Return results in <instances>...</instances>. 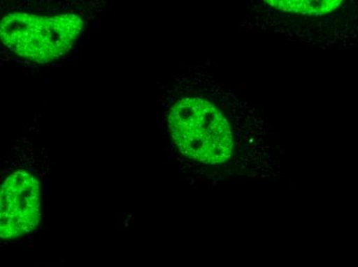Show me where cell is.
Instances as JSON below:
<instances>
[{"label": "cell", "mask_w": 358, "mask_h": 267, "mask_svg": "<svg viewBox=\"0 0 358 267\" xmlns=\"http://www.w3.org/2000/svg\"><path fill=\"white\" fill-rule=\"evenodd\" d=\"M266 3L270 4L277 10L296 14L320 15L329 14L342 3L341 0H267Z\"/></svg>", "instance_id": "obj_4"}, {"label": "cell", "mask_w": 358, "mask_h": 267, "mask_svg": "<svg viewBox=\"0 0 358 267\" xmlns=\"http://www.w3.org/2000/svg\"><path fill=\"white\" fill-rule=\"evenodd\" d=\"M170 132L181 153L203 164L227 162L233 153V135L226 117L201 98H185L170 110Z\"/></svg>", "instance_id": "obj_1"}, {"label": "cell", "mask_w": 358, "mask_h": 267, "mask_svg": "<svg viewBox=\"0 0 358 267\" xmlns=\"http://www.w3.org/2000/svg\"><path fill=\"white\" fill-rule=\"evenodd\" d=\"M0 236L20 238L32 231L41 220V188L31 174L19 171L8 176L0 194Z\"/></svg>", "instance_id": "obj_3"}, {"label": "cell", "mask_w": 358, "mask_h": 267, "mask_svg": "<svg viewBox=\"0 0 358 267\" xmlns=\"http://www.w3.org/2000/svg\"><path fill=\"white\" fill-rule=\"evenodd\" d=\"M84 27V21L73 14L13 13L2 19L0 34L2 43L20 57L48 63L69 53Z\"/></svg>", "instance_id": "obj_2"}]
</instances>
